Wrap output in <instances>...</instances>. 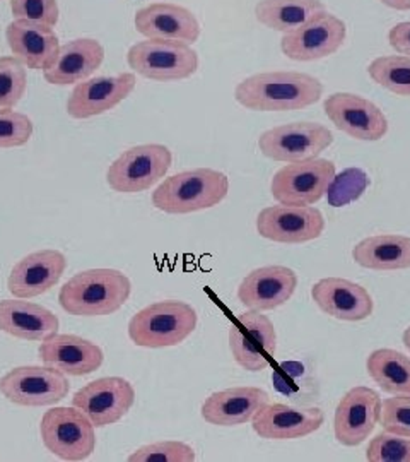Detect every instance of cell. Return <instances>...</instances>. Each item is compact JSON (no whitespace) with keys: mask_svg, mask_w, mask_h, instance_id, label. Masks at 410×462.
Masks as SVG:
<instances>
[{"mask_svg":"<svg viewBox=\"0 0 410 462\" xmlns=\"http://www.w3.org/2000/svg\"><path fill=\"white\" fill-rule=\"evenodd\" d=\"M323 84L312 74L296 70L259 72L234 89V99L251 112H295L323 97Z\"/></svg>","mask_w":410,"mask_h":462,"instance_id":"obj_1","label":"cell"},{"mask_svg":"<svg viewBox=\"0 0 410 462\" xmlns=\"http://www.w3.org/2000/svg\"><path fill=\"white\" fill-rule=\"evenodd\" d=\"M132 282L118 269H87L60 288L59 303L74 317H106L118 312L131 298Z\"/></svg>","mask_w":410,"mask_h":462,"instance_id":"obj_2","label":"cell"},{"mask_svg":"<svg viewBox=\"0 0 410 462\" xmlns=\"http://www.w3.org/2000/svg\"><path fill=\"white\" fill-rule=\"evenodd\" d=\"M230 192V179L213 168L175 173L158 185L150 202L166 215H190L219 206Z\"/></svg>","mask_w":410,"mask_h":462,"instance_id":"obj_3","label":"cell"},{"mask_svg":"<svg viewBox=\"0 0 410 462\" xmlns=\"http://www.w3.org/2000/svg\"><path fill=\"white\" fill-rule=\"evenodd\" d=\"M197 310L181 300H163L150 303L133 315L129 336L135 346H178L197 329Z\"/></svg>","mask_w":410,"mask_h":462,"instance_id":"obj_4","label":"cell"},{"mask_svg":"<svg viewBox=\"0 0 410 462\" xmlns=\"http://www.w3.org/2000/svg\"><path fill=\"white\" fill-rule=\"evenodd\" d=\"M40 437L62 461H84L96 450V427L76 406H55L43 414Z\"/></svg>","mask_w":410,"mask_h":462,"instance_id":"obj_5","label":"cell"},{"mask_svg":"<svg viewBox=\"0 0 410 462\" xmlns=\"http://www.w3.org/2000/svg\"><path fill=\"white\" fill-rule=\"evenodd\" d=\"M127 64L146 79L171 83L192 78L198 69V53L192 45L173 40H144L127 51Z\"/></svg>","mask_w":410,"mask_h":462,"instance_id":"obj_6","label":"cell"},{"mask_svg":"<svg viewBox=\"0 0 410 462\" xmlns=\"http://www.w3.org/2000/svg\"><path fill=\"white\" fill-rule=\"evenodd\" d=\"M173 163L164 144H139L123 151L106 170V183L118 194L146 192L161 182Z\"/></svg>","mask_w":410,"mask_h":462,"instance_id":"obj_7","label":"cell"},{"mask_svg":"<svg viewBox=\"0 0 410 462\" xmlns=\"http://www.w3.org/2000/svg\"><path fill=\"white\" fill-rule=\"evenodd\" d=\"M66 374L47 365H24L9 370L0 379V394L9 402L26 408L53 406L68 396Z\"/></svg>","mask_w":410,"mask_h":462,"instance_id":"obj_8","label":"cell"},{"mask_svg":"<svg viewBox=\"0 0 410 462\" xmlns=\"http://www.w3.org/2000/svg\"><path fill=\"white\" fill-rule=\"evenodd\" d=\"M333 144V134L318 122H291L269 129L259 137L265 158L280 163H299L318 158Z\"/></svg>","mask_w":410,"mask_h":462,"instance_id":"obj_9","label":"cell"},{"mask_svg":"<svg viewBox=\"0 0 410 462\" xmlns=\"http://www.w3.org/2000/svg\"><path fill=\"white\" fill-rule=\"evenodd\" d=\"M230 351L234 362L246 372H262L272 364L278 351L274 322L257 310L236 315L230 328Z\"/></svg>","mask_w":410,"mask_h":462,"instance_id":"obj_10","label":"cell"},{"mask_svg":"<svg viewBox=\"0 0 410 462\" xmlns=\"http://www.w3.org/2000/svg\"><path fill=\"white\" fill-rule=\"evenodd\" d=\"M335 177L333 162L314 158L282 166L270 182V194L284 206H313L327 194Z\"/></svg>","mask_w":410,"mask_h":462,"instance_id":"obj_11","label":"cell"},{"mask_svg":"<svg viewBox=\"0 0 410 462\" xmlns=\"http://www.w3.org/2000/svg\"><path fill=\"white\" fill-rule=\"evenodd\" d=\"M135 397V389L129 380L101 377L81 387L72 397V406L81 410L96 429H105L129 414Z\"/></svg>","mask_w":410,"mask_h":462,"instance_id":"obj_12","label":"cell"},{"mask_svg":"<svg viewBox=\"0 0 410 462\" xmlns=\"http://www.w3.org/2000/svg\"><path fill=\"white\" fill-rule=\"evenodd\" d=\"M347 26L341 17L322 11L293 33L280 40L282 53L296 62L322 60L337 53L344 45Z\"/></svg>","mask_w":410,"mask_h":462,"instance_id":"obj_13","label":"cell"},{"mask_svg":"<svg viewBox=\"0 0 410 462\" xmlns=\"http://www.w3.org/2000/svg\"><path fill=\"white\" fill-rule=\"evenodd\" d=\"M257 231L276 244H306L322 236L325 217L313 206H269L257 216Z\"/></svg>","mask_w":410,"mask_h":462,"instance_id":"obj_14","label":"cell"},{"mask_svg":"<svg viewBox=\"0 0 410 462\" xmlns=\"http://www.w3.org/2000/svg\"><path fill=\"white\" fill-rule=\"evenodd\" d=\"M323 110L328 120L352 139L377 143L388 133V120L383 110L360 95L333 93L325 99Z\"/></svg>","mask_w":410,"mask_h":462,"instance_id":"obj_15","label":"cell"},{"mask_svg":"<svg viewBox=\"0 0 410 462\" xmlns=\"http://www.w3.org/2000/svg\"><path fill=\"white\" fill-rule=\"evenodd\" d=\"M137 86L135 72L99 76L76 84L67 99V114L76 120L103 116L129 98Z\"/></svg>","mask_w":410,"mask_h":462,"instance_id":"obj_16","label":"cell"},{"mask_svg":"<svg viewBox=\"0 0 410 462\" xmlns=\"http://www.w3.org/2000/svg\"><path fill=\"white\" fill-rule=\"evenodd\" d=\"M381 402L377 391L369 387L360 385L347 391L333 418L337 442L345 447H358L366 442L379 423Z\"/></svg>","mask_w":410,"mask_h":462,"instance_id":"obj_17","label":"cell"},{"mask_svg":"<svg viewBox=\"0 0 410 462\" xmlns=\"http://www.w3.org/2000/svg\"><path fill=\"white\" fill-rule=\"evenodd\" d=\"M255 433L265 440H297L322 429L325 413L316 408H293L280 402H267L251 418Z\"/></svg>","mask_w":410,"mask_h":462,"instance_id":"obj_18","label":"cell"},{"mask_svg":"<svg viewBox=\"0 0 410 462\" xmlns=\"http://www.w3.org/2000/svg\"><path fill=\"white\" fill-rule=\"evenodd\" d=\"M67 269L66 255L59 250H36L17 261L11 269L7 290L14 298L41 297L62 280Z\"/></svg>","mask_w":410,"mask_h":462,"instance_id":"obj_19","label":"cell"},{"mask_svg":"<svg viewBox=\"0 0 410 462\" xmlns=\"http://www.w3.org/2000/svg\"><path fill=\"white\" fill-rule=\"evenodd\" d=\"M297 274L286 265H263L238 286V300L248 310L267 312L279 309L295 295Z\"/></svg>","mask_w":410,"mask_h":462,"instance_id":"obj_20","label":"cell"},{"mask_svg":"<svg viewBox=\"0 0 410 462\" xmlns=\"http://www.w3.org/2000/svg\"><path fill=\"white\" fill-rule=\"evenodd\" d=\"M41 364L51 366L67 377H86L95 374L105 362L103 349L76 334H53L38 347Z\"/></svg>","mask_w":410,"mask_h":462,"instance_id":"obj_21","label":"cell"},{"mask_svg":"<svg viewBox=\"0 0 410 462\" xmlns=\"http://www.w3.org/2000/svg\"><path fill=\"white\" fill-rule=\"evenodd\" d=\"M137 33L150 40H173L194 45L200 36L197 16L177 4L156 2L139 9L133 17Z\"/></svg>","mask_w":410,"mask_h":462,"instance_id":"obj_22","label":"cell"},{"mask_svg":"<svg viewBox=\"0 0 410 462\" xmlns=\"http://www.w3.org/2000/svg\"><path fill=\"white\" fill-rule=\"evenodd\" d=\"M312 298L323 314L345 322L366 320L375 309L369 291L361 284L344 278H323L314 282Z\"/></svg>","mask_w":410,"mask_h":462,"instance_id":"obj_23","label":"cell"},{"mask_svg":"<svg viewBox=\"0 0 410 462\" xmlns=\"http://www.w3.org/2000/svg\"><path fill=\"white\" fill-rule=\"evenodd\" d=\"M105 60V47L95 38H76L62 45L43 78L53 86H68L89 79Z\"/></svg>","mask_w":410,"mask_h":462,"instance_id":"obj_24","label":"cell"},{"mask_svg":"<svg viewBox=\"0 0 410 462\" xmlns=\"http://www.w3.org/2000/svg\"><path fill=\"white\" fill-rule=\"evenodd\" d=\"M5 40L13 57L33 70H45L60 50L59 34L51 26L23 19H14L5 28Z\"/></svg>","mask_w":410,"mask_h":462,"instance_id":"obj_25","label":"cell"},{"mask_svg":"<svg viewBox=\"0 0 410 462\" xmlns=\"http://www.w3.org/2000/svg\"><path fill=\"white\" fill-rule=\"evenodd\" d=\"M270 396L260 387H231L214 393L202 404V418L215 427H240L251 421Z\"/></svg>","mask_w":410,"mask_h":462,"instance_id":"obj_26","label":"cell"},{"mask_svg":"<svg viewBox=\"0 0 410 462\" xmlns=\"http://www.w3.org/2000/svg\"><path fill=\"white\" fill-rule=\"evenodd\" d=\"M60 329V320L49 309L24 298L0 300V330L24 341H45Z\"/></svg>","mask_w":410,"mask_h":462,"instance_id":"obj_27","label":"cell"},{"mask_svg":"<svg viewBox=\"0 0 410 462\" xmlns=\"http://www.w3.org/2000/svg\"><path fill=\"white\" fill-rule=\"evenodd\" d=\"M352 259L371 271H402L410 267V236L375 235L352 248Z\"/></svg>","mask_w":410,"mask_h":462,"instance_id":"obj_28","label":"cell"},{"mask_svg":"<svg viewBox=\"0 0 410 462\" xmlns=\"http://www.w3.org/2000/svg\"><path fill=\"white\" fill-rule=\"evenodd\" d=\"M322 11H325L322 0H260L255 5V17L265 28L286 34L293 33Z\"/></svg>","mask_w":410,"mask_h":462,"instance_id":"obj_29","label":"cell"},{"mask_svg":"<svg viewBox=\"0 0 410 462\" xmlns=\"http://www.w3.org/2000/svg\"><path fill=\"white\" fill-rule=\"evenodd\" d=\"M366 370L383 393L410 396V358L404 353L392 347L375 349L366 360Z\"/></svg>","mask_w":410,"mask_h":462,"instance_id":"obj_30","label":"cell"},{"mask_svg":"<svg viewBox=\"0 0 410 462\" xmlns=\"http://www.w3.org/2000/svg\"><path fill=\"white\" fill-rule=\"evenodd\" d=\"M369 78L396 97H410V57L385 55L368 67Z\"/></svg>","mask_w":410,"mask_h":462,"instance_id":"obj_31","label":"cell"},{"mask_svg":"<svg viewBox=\"0 0 410 462\" xmlns=\"http://www.w3.org/2000/svg\"><path fill=\"white\" fill-rule=\"evenodd\" d=\"M28 70L16 57H0V110H14L26 95Z\"/></svg>","mask_w":410,"mask_h":462,"instance_id":"obj_32","label":"cell"},{"mask_svg":"<svg viewBox=\"0 0 410 462\" xmlns=\"http://www.w3.org/2000/svg\"><path fill=\"white\" fill-rule=\"evenodd\" d=\"M369 187V179L366 171L360 168H347L333 177L327 189V200L333 208H344L351 202L361 199L366 189Z\"/></svg>","mask_w":410,"mask_h":462,"instance_id":"obj_33","label":"cell"},{"mask_svg":"<svg viewBox=\"0 0 410 462\" xmlns=\"http://www.w3.org/2000/svg\"><path fill=\"white\" fill-rule=\"evenodd\" d=\"M369 462H410V437L392 431H379L366 448Z\"/></svg>","mask_w":410,"mask_h":462,"instance_id":"obj_34","label":"cell"},{"mask_svg":"<svg viewBox=\"0 0 410 462\" xmlns=\"http://www.w3.org/2000/svg\"><path fill=\"white\" fill-rule=\"evenodd\" d=\"M196 461L194 447L180 440H163L139 447L129 456V462H192Z\"/></svg>","mask_w":410,"mask_h":462,"instance_id":"obj_35","label":"cell"},{"mask_svg":"<svg viewBox=\"0 0 410 462\" xmlns=\"http://www.w3.org/2000/svg\"><path fill=\"white\" fill-rule=\"evenodd\" d=\"M33 120L14 110H0V149L21 148L33 137Z\"/></svg>","mask_w":410,"mask_h":462,"instance_id":"obj_36","label":"cell"},{"mask_svg":"<svg viewBox=\"0 0 410 462\" xmlns=\"http://www.w3.org/2000/svg\"><path fill=\"white\" fill-rule=\"evenodd\" d=\"M11 13L14 19L40 23L55 28L60 19L57 0H11Z\"/></svg>","mask_w":410,"mask_h":462,"instance_id":"obj_37","label":"cell"},{"mask_svg":"<svg viewBox=\"0 0 410 462\" xmlns=\"http://www.w3.org/2000/svg\"><path fill=\"white\" fill-rule=\"evenodd\" d=\"M379 425L387 431L410 437V396H394L381 402Z\"/></svg>","mask_w":410,"mask_h":462,"instance_id":"obj_38","label":"cell"},{"mask_svg":"<svg viewBox=\"0 0 410 462\" xmlns=\"http://www.w3.org/2000/svg\"><path fill=\"white\" fill-rule=\"evenodd\" d=\"M272 379L276 382L280 393L289 394V396H296L297 393H301V396H305L306 393L303 389V383H308V385L313 383L306 370H303L301 364H296V362L280 365Z\"/></svg>","mask_w":410,"mask_h":462,"instance_id":"obj_39","label":"cell"},{"mask_svg":"<svg viewBox=\"0 0 410 462\" xmlns=\"http://www.w3.org/2000/svg\"><path fill=\"white\" fill-rule=\"evenodd\" d=\"M388 42L396 53L410 57V21L394 26L388 33Z\"/></svg>","mask_w":410,"mask_h":462,"instance_id":"obj_40","label":"cell"},{"mask_svg":"<svg viewBox=\"0 0 410 462\" xmlns=\"http://www.w3.org/2000/svg\"><path fill=\"white\" fill-rule=\"evenodd\" d=\"M379 2L395 11H410V0H379Z\"/></svg>","mask_w":410,"mask_h":462,"instance_id":"obj_41","label":"cell"},{"mask_svg":"<svg viewBox=\"0 0 410 462\" xmlns=\"http://www.w3.org/2000/svg\"><path fill=\"white\" fill-rule=\"evenodd\" d=\"M402 341H404V346L409 349L410 353V326L407 329L404 330V336H402Z\"/></svg>","mask_w":410,"mask_h":462,"instance_id":"obj_42","label":"cell"}]
</instances>
